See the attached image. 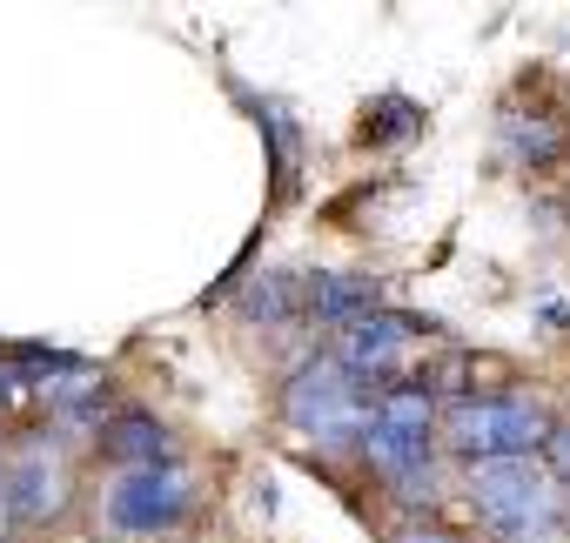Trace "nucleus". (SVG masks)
<instances>
[{
    "label": "nucleus",
    "instance_id": "obj_1",
    "mask_svg": "<svg viewBox=\"0 0 570 543\" xmlns=\"http://www.w3.org/2000/svg\"><path fill=\"white\" fill-rule=\"evenodd\" d=\"M463 503H470V516H476L497 543H557V536L570 530V503H563V490L543 476L537 456L463 470Z\"/></svg>",
    "mask_w": 570,
    "mask_h": 543
},
{
    "label": "nucleus",
    "instance_id": "obj_2",
    "mask_svg": "<svg viewBox=\"0 0 570 543\" xmlns=\"http://www.w3.org/2000/svg\"><path fill=\"white\" fill-rule=\"evenodd\" d=\"M202 510V483L188 463H148V470H115L95 496V530L121 543H155L175 536Z\"/></svg>",
    "mask_w": 570,
    "mask_h": 543
},
{
    "label": "nucleus",
    "instance_id": "obj_3",
    "mask_svg": "<svg viewBox=\"0 0 570 543\" xmlns=\"http://www.w3.org/2000/svg\"><path fill=\"white\" fill-rule=\"evenodd\" d=\"M370 389H356L330 356H303L282 383V423L303 443H316V456H356L363 430H370Z\"/></svg>",
    "mask_w": 570,
    "mask_h": 543
},
{
    "label": "nucleus",
    "instance_id": "obj_4",
    "mask_svg": "<svg viewBox=\"0 0 570 543\" xmlns=\"http://www.w3.org/2000/svg\"><path fill=\"white\" fill-rule=\"evenodd\" d=\"M550 409L543 396H523V389H503V396H463L443 409V443L450 456H463V470L476 463H517V456H537L543 436H550Z\"/></svg>",
    "mask_w": 570,
    "mask_h": 543
},
{
    "label": "nucleus",
    "instance_id": "obj_5",
    "mask_svg": "<svg viewBox=\"0 0 570 543\" xmlns=\"http://www.w3.org/2000/svg\"><path fill=\"white\" fill-rule=\"evenodd\" d=\"M436 396L416 383V376H403V383H390L376 403H370V430H363V443H356V456L390 483V490H403V483H416V476H430L436 470Z\"/></svg>",
    "mask_w": 570,
    "mask_h": 543
},
{
    "label": "nucleus",
    "instance_id": "obj_6",
    "mask_svg": "<svg viewBox=\"0 0 570 543\" xmlns=\"http://www.w3.org/2000/svg\"><path fill=\"white\" fill-rule=\"evenodd\" d=\"M0 503H8V523H21V530H55L75 503L68 443H55L48 430L14 436L8 456H0Z\"/></svg>",
    "mask_w": 570,
    "mask_h": 543
},
{
    "label": "nucleus",
    "instance_id": "obj_7",
    "mask_svg": "<svg viewBox=\"0 0 570 543\" xmlns=\"http://www.w3.org/2000/svg\"><path fill=\"white\" fill-rule=\"evenodd\" d=\"M410 336H436V323H430V316H396V309H376V316H363V323L336 329V349H330V363H336V369H343L356 389L383 396L390 383H403Z\"/></svg>",
    "mask_w": 570,
    "mask_h": 543
},
{
    "label": "nucleus",
    "instance_id": "obj_8",
    "mask_svg": "<svg viewBox=\"0 0 570 543\" xmlns=\"http://www.w3.org/2000/svg\"><path fill=\"white\" fill-rule=\"evenodd\" d=\"M376 309H383V283L363 276V268H316V276H303V316L316 329H350Z\"/></svg>",
    "mask_w": 570,
    "mask_h": 543
},
{
    "label": "nucleus",
    "instance_id": "obj_9",
    "mask_svg": "<svg viewBox=\"0 0 570 543\" xmlns=\"http://www.w3.org/2000/svg\"><path fill=\"white\" fill-rule=\"evenodd\" d=\"M95 450L115 463V470H148V463H181L175 450V430L155 416V409H108V423L95 430Z\"/></svg>",
    "mask_w": 570,
    "mask_h": 543
},
{
    "label": "nucleus",
    "instance_id": "obj_10",
    "mask_svg": "<svg viewBox=\"0 0 570 543\" xmlns=\"http://www.w3.org/2000/svg\"><path fill=\"white\" fill-rule=\"evenodd\" d=\"M235 101L255 115V128H262V141H268L275 201H289V195L303 188V121H296V108H289V101H275V95H248V88H235Z\"/></svg>",
    "mask_w": 570,
    "mask_h": 543
},
{
    "label": "nucleus",
    "instance_id": "obj_11",
    "mask_svg": "<svg viewBox=\"0 0 570 543\" xmlns=\"http://www.w3.org/2000/svg\"><path fill=\"white\" fill-rule=\"evenodd\" d=\"M235 309L255 329H289V323H303V276H289V268H262V276L235 296Z\"/></svg>",
    "mask_w": 570,
    "mask_h": 543
},
{
    "label": "nucleus",
    "instance_id": "obj_12",
    "mask_svg": "<svg viewBox=\"0 0 570 543\" xmlns=\"http://www.w3.org/2000/svg\"><path fill=\"white\" fill-rule=\"evenodd\" d=\"M497 141L517 168H557L563 161V128L550 115H523V108H503L497 121Z\"/></svg>",
    "mask_w": 570,
    "mask_h": 543
},
{
    "label": "nucleus",
    "instance_id": "obj_13",
    "mask_svg": "<svg viewBox=\"0 0 570 543\" xmlns=\"http://www.w3.org/2000/svg\"><path fill=\"white\" fill-rule=\"evenodd\" d=\"M423 108L410 101V95H376L370 108H363V148H403V141H416L423 135Z\"/></svg>",
    "mask_w": 570,
    "mask_h": 543
},
{
    "label": "nucleus",
    "instance_id": "obj_14",
    "mask_svg": "<svg viewBox=\"0 0 570 543\" xmlns=\"http://www.w3.org/2000/svg\"><path fill=\"white\" fill-rule=\"evenodd\" d=\"M543 476L557 483V490H570V423H550V436H543Z\"/></svg>",
    "mask_w": 570,
    "mask_h": 543
},
{
    "label": "nucleus",
    "instance_id": "obj_15",
    "mask_svg": "<svg viewBox=\"0 0 570 543\" xmlns=\"http://www.w3.org/2000/svg\"><path fill=\"white\" fill-rule=\"evenodd\" d=\"M390 543H463V536H456L450 523H436V516H410V523H403Z\"/></svg>",
    "mask_w": 570,
    "mask_h": 543
},
{
    "label": "nucleus",
    "instance_id": "obj_16",
    "mask_svg": "<svg viewBox=\"0 0 570 543\" xmlns=\"http://www.w3.org/2000/svg\"><path fill=\"white\" fill-rule=\"evenodd\" d=\"M35 389H28V376L8 363V356H0V409H14V403H28Z\"/></svg>",
    "mask_w": 570,
    "mask_h": 543
},
{
    "label": "nucleus",
    "instance_id": "obj_17",
    "mask_svg": "<svg viewBox=\"0 0 570 543\" xmlns=\"http://www.w3.org/2000/svg\"><path fill=\"white\" fill-rule=\"evenodd\" d=\"M0 523H8V503H0Z\"/></svg>",
    "mask_w": 570,
    "mask_h": 543
}]
</instances>
